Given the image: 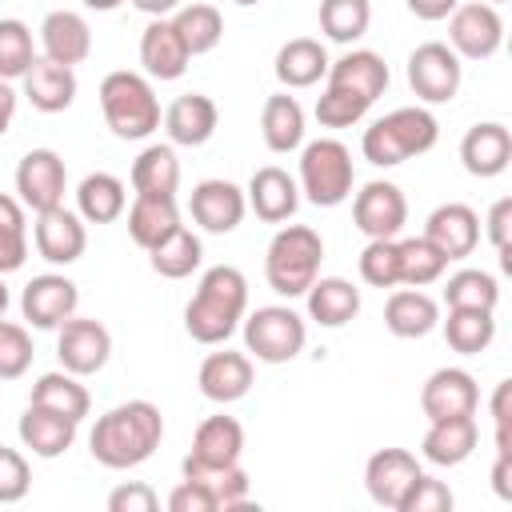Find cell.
<instances>
[{"mask_svg":"<svg viewBox=\"0 0 512 512\" xmlns=\"http://www.w3.org/2000/svg\"><path fill=\"white\" fill-rule=\"evenodd\" d=\"M164 440V416L152 400H124L116 408H108L92 436H88V448H92V460L112 468V472H124V468H136L144 464Z\"/></svg>","mask_w":512,"mask_h":512,"instance_id":"obj_1","label":"cell"},{"mask_svg":"<svg viewBox=\"0 0 512 512\" xmlns=\"http://www.w3.org/2000/svg\"><path fill=\"white\" fill-rule=\"evenodd\" d=\"M248 308V280L232 264H216L200 276L196 296L184 308V328L196 344H224Z\"/></svg>","mask_w":512,"mask_h":512,"instance_id":"obj_2","label":"cell"},{"mask_svg":"<svg viewBox=\"0 0 512 512\" xmlns=\"http://www.w3.org/2000/svg\"><path fill=\"white\" fill-rule=\"evenodd\" d=\"M436 140H440V124L428 108H396V112H388L364 128L360 152L376 168H396L412 156L432 152Z\"/></svg>","mask_w":512,"mask_h":512,"instance_id":"obj_3","label":"cell"},{"mask_svg":"<svg viewBox=\"0 0 512 512\" xmlns=\"http://www.w3.org/2000/svg\"><path fill=\"white\" fill-rule=\"evenodd\" d=\"M324 260V240L316 228L308 224H288L272 236L268 252H264V280L276 296H304L320 272Z\"/></svg>","mask_w":512,"mask_h":512,"instance_id":"obj_4","label":"cell"},{"mask_svg":"<svg viewBox=\"0 0 512 512\" xmlns=\"http://www.w3.org/2000/svg\"><path fill=\"white\" fill-rule=\"evenodd\" d=\"M100 108L120 140H144L160 128V100L140 72H108L100 80Z\"/></svg>","mask_w":512,"mask_h":512,"instance_id":"obj_5","label":"cell"},{"mask_svg":"<svg viewBox=\"0 0 512 512\" xmlns=\"http://www.w3.org/2000/svg\"><path fill=\"white\" fill-rule=\"evenodd\" d=\"M352 180H356V172H352V152H348L340 140L324 136V140L304 144V152H300V192H304L316 208H336V204H344V200L352 196Z\"/></svg>","mask_w":512,"mask_h":512,"instance_id":"obj_6","label":"cell"},{"mask_svg":"<svg viewBox=\"0 0 512 512\" xmlns=\"http://www.w3.org/2000/svg\"><path fill=\"white\" fill-rule=\"evenodd\" d=\"M308 328L288 304H264L244 320V348L264 364H288L304 352Z\"/></svg>","mask_w":512,"mask_h":512,"instance_id":"obj_7","label":"cell"},{"mask_svg":"<svg viewBox=\"0 0 512 512\" xmlns=\"http://www.w3.org/2000/svg\"><path fill=\"white\" fill-rule=\"evenodd\" d=\"M460 76V56L440 40H428L408 56V88L424 104H448L460 92Z\"/></svg>","mask_w":512,"mask_h":512,"instance_id":"obj_8","label":"cell"},{"mask_svg":"<svg viewBox=\"0 0 512 512\" xmlns=\"http://www.w3.org/2000/svg\"><path fill=\"white\" fill-rule=\"evenodd\" d=\"M504 44V20L496 12V4H456L452 20H448V48L464 60H488L496 56V48Z\"/></svg>","mask_w":512,"mask_h":512,"instance_id":"obj_9","label":"cell"},{"mask_svg":"<svg viewBox=\"0 0 512 512\" xmlns=\"http://www.w3.org/2000/svg\"><path fill=\"white\" fill-rule=\"evenodd\" d=\"M352 220L368 240H396L408 224V200L392 180H368L352 200Z\"/></svg>","mask_w":512,"mask_h":512,"instance_id":"obj_10","label":"cell"},{"mask_svg":"<svg viewBox=\"0 0 512 512\" xmlns=\"http://www.w3.org/2000/svg\"><path fill=\"white\" fill-rule=\"evenodd\" d=\"M56 356H60V368L72 372V376H92L108 364L112 356V336L100 320H84V316H68L60 324V336H56Z\"/></svg>","mask_w":512,"mask_h":512,"instance_id":"obj_11","label":"cell"},{"mask_svg":"<svg viewBox=\"0 0 512 512\" xmlns=\"http://www.w3.org/2000/svg\"><path fill=\"white\" fill-rule=\"evenodd\" d=\"M64 188H68V168L52 148L24 152V160L16 164V192H20L24 208H32V212L56 208V204H64Z\"/></svg>","mask_w":512,"mask_h":512,"instance_id":"obj_12","label":"cell"},{"mask_svg":"<svg viewBox=\"0 0 512 512\" xmlns=\"http://www.w3.org/2000/svg\"><path fill=\"white\" fill-rule=\"evenodd\" d=\"M424 468L416 464V456L408 452V448H380V452H372L368 456V464H364V488H368V496L380 504V508H400V500H404V492L416 484V476H420Z\"/></svg>","mask_w":512,"mask_h":512,"instance_id":"obj_13","label":"cell"},{"mask_svg":"<svg viewBox=\"0 0 512 512\" xmlns=\"http://www.w3.org/2000/svg\"><path fill=\"white\" fill-rule=\"evenodd\" d=\"M32 240H36V252L48 264H76L84 256V248H88V232H84L80 212H68L64 204L36 212Z\"/></svg>","mask_w":512,"mask_h":512,"instance_id":"obj_14","label":"cell"},{"mask_svg":"<svg viewBox=\"0 0 512 512\" xmlns=\"http://www.w3.org/2000/svg\"><path fill=\"white\" fill-rule=\"evenodd\" d=\"M76 304H80L76 284L68 276H56V272L32 276L24 284V296H20L24 320L32 328H60L68 316H76Z\"/></svg>","mask_w":512,"mask_h":512,"instance_id":"obj_15","label":"cell"},{"mask_svg":"<svg viewBox=\"0 0 512 512\" xmlns=\"http://www.w3.org/2000/svg\"><path fill=\"white\" fill-rule=\"evenodd\" d=\"M476 404H480V388L476 376L464 368H436L420 388V408L428 420L476 416Z\"/></svg>","mask_w":512,"mask_h":512,"instance_id":"obj_16","label":"cell"},{"mask_svg":"<svg viewBox=\"0 0 512 512\" xmlns=\"http://www.w3.org/2000/svg\"><path fill=\"white\" fill-rule=\"evenodd\" d=\"M244 208H248V200L232 180H200L192 188V200H188L192 220L212 236L236 232V224L244 220Z\"/></svg>","mask_w":512,"mask_h":512,"instance_id":"obj_17","label":"cell"},{"mask_svg":"<svg viewBox=\"0 0 512 512\" xmlns=\"http://www.w3.org/2000/svg\"><path fill=\"white\" fill-rule=\"evenodd\" d=\"M480 428L476 416H448V420H428V432L420 440V456L436 468H456L476 452Z\"/></svg>","mask_w":512,"mask_h":512,"instance_id":"obj_18","label":"cell"},{"mask_svg":"<svg viewBox=\"0 0 512 512\" xmlns=\"http://www.w3.org/2000/svg\"><path fill=\"white\" fill-rule=\"evenodd\" d=\"M460 160H464V168H468L472 176H480V180L500 176V172L508 168V160H512V132H508L504 124H496V120L472 124V128L464 132V140H460Z\"/></svg>","mask_w":512,"mask_h":512,"instance_id":"obj_19","label":"cell"},{"mask_svg":"<svg viewBox=\"0 0 512 512\" xmlns=\"http://www.w3.org/2000/svg\"><path fill=\"white\" fill-rule=\"evenodd\" d=\"M244 200H248V208H252L264 224H284V220L296 212V204H300V184H296L284 168L268 164V168H256V172H252Z\"/></svg>","mask_w":512,"mask_h":512,"instance_id":"obj_20","label":"cell"},{"mask_svg":"<svg viewBox=\"0 0 512 512\" xmlns=\"http://www.w3.org/2000/svg\"><path fill=\"white\" fill-rule=\"evenodd\" d=\"M424 240L436 244L448 260H464L480 240V216L468 204H440L424 224Z\"/></svg>","mask_w":512,"mask_h":512,"instance_id":"obj_21","label":"cell"},{"mask_svg":"<svg viewBox=\"0 0 512 512\" xmlns=\"http://www.w3.org/2000/svg\"><path fill=\"white\" fill-rule=\"evenodd\" d=\"M220 124V112L212 104V96L204 92H184L168 104L164 112V128H168V140L172 144H184V148H196V144H208L212 132Z\"/></svg>","mask_w":512,"mask_h":512,"instance_id":"obj_22","label":"cell"},{"mask_svg":"<svg viewBox=\"0 0 512 512\" xmlns=\"http://www.w3.org/2000/svg\"><path fill=\"white\" fill-rule=\"evenodd\" d=\"M240 452H244V428L236 416H208L196 436H192V452L184 456L188 464H200V468H228V464H240Z\"/></svg>","mask_w":512,"mask_h":512,"instance_id":"obj_23","label":"cell"},{"mask_svg":"<svg viewBox=\"0 0 512 512\" xmlns=\"http://www.w3.org/2000/svg\"><path fill=\"white\" fill-rule=\"evenodd\" d=\"M40 44H44V56L56 60V64H84L88 52H92V32H88V20L80 12H68V8H56L44 16L40 24Z\"/></svg>","mask_w":512,"mask_h":512,"instance_id":"obj_24","label":"cell"},{"mask_svg":"<svg viewBox=\"0 0 512 512\" xmlns=\"http://www.w3.org/2000/svg\"><path fill=\"white\" fill-rule=\"evenodd\" d=\"M324 76H328V84L348 88V92L364 96L368 104H376V96H384V88H388V64H384V56L372 52V48H352V52H344L340 60L328 64Z\"/></svg>","mask_w":512,"mask_h":512,"instance_id":"obj_25","label":"cell"},{"mask_svg":"<svg viewBox=\"0 0 512 512\" xmlns=\"http://www.w3.org/2000/svg\"><path fill=\"white\" fill-rule=\"evenodd\" d=\"M196 384L212 404H232V400L248 396V388H252V360L244 352H228V348L212 352V356H204Z\"/></svg>","mask_w":512,"mask_h":512,"instance_id":"obj_26","label":"cell"},{"mask_svg":"<svg viewBox=\"0 0 512 512\" xmlns=\"http://www.w3.org/2000/svg\"><path fill=\"white\" fill-rule=\"evenodd\" d=\"M188 48H184V40L176 36V28H172V20H152L144 32H140V64H144V72L152 76V80H180L184 76V68H188Z\"/></svg>","mask_w":512,"mask_h":512,"instance_id":"obj_27","label":"cell"},{"mask_svg":"<svg viewBox=\"0 0 512 512\" xmlns=\"http://www.w3.org/2000/svg\"><path fill=\"white\" fill-rule=\"evenodd\" d=\"M24 80V96L36 112H64L72 100H76V76L68 64H56L48 56H36L32 68L20 76Z\"/></svg>","mask_w":512,"mask_h":512,"instance_id":"obj_28","label":"cell"},{"mask_svg":"<svg viewBox=\"0 0 512 512\" xmlns=\"http://www.w3.org/2000/svg\"><path fill=\"white\" fill-rule=\"evenodd\" d=\"M20 440L24 448H32V456L40 460H56L72 448L76 440V420L52 412V408H40V404H28V412L20 416Z\"/></svg>","mask_w":512,"mask_h":512,"instance_id":"obj_29","label":"cell"},{"mask_svg":"<svg viewBox=\"0 0 512 512\" xmlns=\"http://www.w3.org/2000/svg\"><path fill=\"white\" fill-rule=\"evenodd\" d=\"M384 324L400 340H420L440 324V304L420 288H400L384 304Z\"/></svg>","mask_w":512,"mask_h":512,"instance_id":"obj_30","label":"cell"},{"mask_svg":"<svg viewBox=\"0 0 512 512\" xmlns=\"http://www.w3.org/2000/svg\"><path fill=\"white\" fill-rule=\"evenodd\" d=\"M304 296H308V316L320 328H344L360 312V288L344 276H320Z\"/></svg>","mask_w":512,"mask_h":512,"instance_id":"obj_31","label":"cell"},{"mask_svg":"<svg viewBox=\"0 0 512 512\" xmlns=\"http://www.w3.org/2000/svg\"><path fill=\"white\" fill-rule=\"evenodd\" d=\"M180 228V208H176V196H136L132 208H128V236L152 252L164 236H172Z\"/></svg>","mask_w":512,"mask_h":512,"instance_id":"obj_32","label":"cell"},{"mask_svg":"<svg viewBox=\"0 0 512 512\" xmlns=\"http://www.w3.org/2000/svg\"><path fill=\"white\" fill-rule=\"evenodd\" d=\"M328 52H324V44L320 40H312V36H296V40H288L280 52H276V80L284 84V88H312L324 72H328Z\"/></svg>","mask_w":512,"mask_h":512,"instance_id":"obj_33","label":"cell"},{"mask_svg":"<svg viewBox=\"0 0 512 512\" xmlns=\"http://www.w3.org/2000/svg\"><path fill=\"white\" fill-rule=\"evenodd\" d=\"M176 184H180V160L172 144H148L132 160L136 196H176Z\"/></svg>","mask_w":512,"mask_h":512,"instance_id":"obj_34","label":"cell"},{"mask_svg":"<svg viewBox=\"0 0 512 512\" xmlns=\"http://www.w3.org/2000/svg\"><path fill=\"white\" fill-rule=\"evenodd\" d=\"M128 204V192H124V180L112 176V172H88L76 188V208H80V220L88 224H112Z\"/></svg>","mask_w":512,"mask_h":512,"instance_id":"obj_35","label":"cell"},{"mask_svg":"<svg viewBox=\"0 0 512 512\" xmlns=\"http://www.w3.org/2000/svg\"><path fill=\"white\" fill-rule=\"evenodd\" d=\"M260 132H264V144L272 152L300 148V140H304V108H300V100L288 96V92L268 96L264 112H260Z\"/></svg>","mask_w":512,"mask_h":512,"instance_id":"obj_36","label":"cell"},{"mask_svg":"<svg viewBox=\"0 0 512 512\" xmlns=\"http://www.w3.org/2000/svg\"><path fill=\"white\" fill-rule=\"evenodd\" d=\"M28 404H40V408H52V412H60V416H68V420H84L88 416V408H92V396H88V388L80 384V376H72V372H44L36 384H32V400Z\"/></svg>","mask_w":512,"mask_h":512,"instance_id":"obj_37","label":"cell"},{"mask_svg":"<svg viewBox=\"0 0 512 512\" xmlns=\"http://www.w3.org/2000/svg\"><path fill=\"white\" fill-rule=\"evenodd\" d=\"M444 340L460 356H480L496 340V320L484 308H448L444 320Z\"/></svg>","mask_w":512,"mask_h":512,"instance_id":"obj_38","label":"cell"},{"mask_svg":"<svg viewBox=\"0 0 512 512\" xmlns=\"http://www.w3.org/2000/svg\"><path fill=\"white\" fill-rule=\"evenodd\" d=\"M172 28H176V36L184 40L188 56L212 52V48L220 44V36H224V20H220V12H216L212 4H184V8H176Z\"/></svg>","mask_w":512,"mask_h":512,"instance_id":"obj_39","label":"cell"},{"mask_svg":"<svg viewBox=\"0 0 512 512\" xmlns=\"http://www.w3.org/2000/svg\"><path fill=\"white\" fill-rule=\"evenodd\" d=\"M148 256H152V272H160L164 280H184V276H192V272L200 268L204 248H200V236L180 224V228H176L172 236H164Z\"/></svg>","mask_w":512,"mask_h":512,"instance_id":"obj_40","label":"cell"},{"mask_svg":"<svg viewBox=\"0 0 512 512\" xmlns=\"http://www.w3.org/2000/svg\"><path fill=\"white\" fill-rule=\"evenodd\" d=\"M396 260H400V284L408 288H424V284H436L448 268V256L428 244L424 236H408V240H396Z\"/></svg>","mask_w":512,"mask_h":512,"instance_id":"obj_41","label":"cell"},{"mask_svg":"<svg viewBox=\"0 0 512 512\" xmlns=\"http://www.w3.org/2000/svg\"><path fill=\"white\" fill-rule=\"evenodd\" d=\"M188 480H200L212 488L216 496V512H236V508H248V472L240 464H228V468H200V464H180Z\"/></svg>","mask_w":512,"mask_h":512,"instance_id":"obj_42","label":"cell"},{"mask_svg":"<svg viewBox=\"0 0 512 512\" xmlns=\"http://www.w3.org/2000/svg\"><path fill=\"white\" fill-rule=\"evenodd\" d=\"M444 304H448V308H484V312H496V304H500V284H496L492 272L460 268V272L448 276V284H444Z\"/></svg>","mask_w":512,"mask_h":512,"instance_id":"obj_43","label":"cell"},{"mask_svg":"<svg viewBox=\"0 0 512 512\" xmlns=\"http://www.w3.org/2000/svg\"><path fill=\"white\" fill-rule=\"evenodd\" d=\"M372 4L368 0H320V32L336 44H352L368 32Z\"/></svg>","mask_w":512,"mask_h":512,"instance_id":"obj_44","label":"cell"},{"mask_svg":"<svg viewBox=\"0 0 512 512\" xmlns=\"http://www.w3.org/2000/svg\"><path fill=\"white\" fill-rule=\"evenodd\" d=\"M28 260V224H24V204L16 196L0 192V276L24 268Z\"/></svg>","mask_w":512,"mask_h":512,"instance_id":"obj_45","label":"cell"},{"mask_svg":"<svg viewBox=\"0 0 512 512\" xmlns=\"http://www.w3.org/2000/svg\"><path fill=\"white\" fill-rule=\"evenodd\" d=\"M36 60L32 32L24 20H0V80H20Z\"/></svg>","mask_w":512,"mask_h":512,"instance_id":"obj_46","label":"cell"},{"mask_svg":"<svg viewBox=\"0 0 512 512\" xmlns=\"http://www.w3.org/2000/svg\"><path fill=\"white\" fill-rule=\"evenodd\" d=\"M372 104L364 100V96H356V92H348V88H336V84H328L324 92H320V100H316V120L324 124V128H352V124H360L364 120V112H368Z\"/></svg>","mask_w":512,"mask_h":512,"instance_id":"obj_47","label":"cell"},{"mask_svg":"<svg viewBox=\"0 0 512 512\" xmlns=\"http://www.w3.org/2000/svg\"><path fill=\"white\" fill-rule=\"evenodd\" d=\"M360 280L372 288H396L400 284V260L396 240H368L360 252Z\"/></svg>","mask_w":512,"mask_h":512,"instance_id":"obj_48","label":"cell"},{"mask_svg":"<svg viewBox=\"0 0 512 512\" xmlns=\"http://www.w3.org/2000/svg\"><path fill=\"white\" fill-rule=\"evenodd\" d=\"M32 368V336L28 328L0 320V380H20Z\"/></svg>","mask_w":512,"mask_h":512,"instance_id":"obj_49","label":"cell"},{"mask_svg":"<svg viewBox=\"0 0 512 512\" xmlns=\"http://www.w3.org/2000/svg\"><path fill=\"white\" fill-rule=\"evenodd\" d=\"M452 508V492H448V484L444 480H436V476H416V484L404 492V500H400V508L396 512H448Z\"/></svg>","mask_w":512,"mask_h":512,"instance_id":"obj_50","label":"cell"},{"mask_svg":"<svg viewBox=\"0 0 512 512\" xmlns=\"http://www.w3.org/2000/svg\"><path fill=\"white\" fill-rule=\"evenodd\" d=\"M28 484H32L28 460H24L16 448H4V444H0V504L24 500V496H28Z\"/></svg>","mask_w":512,"mask_h":512,"instance_id":"obj_51","label":"cell"},{"mask_svg":"<svg viewBox=\"0 0 512 512\" xmlns=\"http://www.w3.org/2000/svg\"><path fill=\"white\" fill-rule=\"evenodd\" d=\"M488 240L500 252V264L512 272V196H500L488 208Z\"/></svg>","mask_w":512,"mask_h":512,"instance_id":"obj_52","label":"cell"},{"mask_svg":"<svg viewBox=\"0 0 512 512\" xmlns=\"http://www.w3.org/2000/svg\"><path fill=\"white\" fill-rule=\"evenodd\" d=\"M156 508H160V496L140 480H128L108 492V512H156Z\"/></svg>","mask_w":512,"mask_h":512,"instance_id":"obj_53","label":"cell"},{"mask_svg":"<svg viewBox=\"0 0 512 512\" xmlns=\"http://www.w3.org/2000/svg\"><path fill=\"white\" fill-rule=\"evenodd\" d=\"M168 508H172V512H216V496H212L208 484L184 476V480L168 492Z\"/></svg>","mask_w":512,"mask_h":512,"instance_id":"obj_54","label":"cell"},{"mask_svg":"<svg viewBox=\"0 0 512 512\" xmlns=\"http://www.w3.org/2000/svg\"><path fill=\"white\" fill-rule=\"evenodd\" d=\"M508 400H512V380H500L492 392V424H496V456H512V440H508Z\"/></svg>","mask_w":512,"mask_h":512,"instance_id":"obj_55","label":"cell"},{"mask_svg":"<svg viewBox=\"0 0 512 512\" xmlns=\"http://www.w3.org/2000/svg\"><path fill=\"white\" fill-rule=\"evenodd\" d=\"M404 4H408V12L420 16V20H444V16L456 12L460 0H404Z\"/></svg>","mask_w":512,"mask_h":512,"instance_id":"obj_56","label":"cell"},{"mask_svg":"<svg viewBox=\"0 0 512 512\" xmlns=\"http://www.w3.org/2000/svg\"><path fill=\"white\" fill-rule=\"evenodd\" d=\"M492 488L500 500H512V456H496L492 464Z\"/></svg>","mask_w":512,"mask_h":512,"instance_id":"obj_57","label":"cell"},{"mask_svg":"<svg viewBox=\"0 0 512 512\" xmlns=\"http://www.w3.org/2000/svg\"><path fill=\"white\" fill-rule=\"evenodd\" d=\"M12 116H16V88L12 80H0V136L12 128Z\"/></svg>","mask_w":512,"mask_h":512,"instance_id":"obj_58","label":"cell"},{"mask_svg":"<svg viewBox=\"0 0 512 512\" xmlns=\"http://www.w3.org/2000/svg\"><path fill=\"white\" fill-rule=\"evenodd\" d=\"M132 8H140V12H148L152 20H160V16H168V12H176V8H180V0H132Z\"/></svg>","mask_w":512,"mask_h":512,"instance_id":"obj_59","label":"cell"},{"mask_svg":"<svg viewBox=\"0 0 512 512\" xmlns=\"http://www.w3.org/2000/svg\"><path fill=\"white\" fill-rule=\"evenodd\" d=\"M88 8H96V12H112V8H120L124 0H84Z\"/></svg>","mask_w":512,"mask_h":512,"instance_id":"obj_60","label":"cell"},{"mask_svg":"<svg viewBox=\"0 0 512 512\" xmlns=\"http://www.w3.org/2000/svg\"><path fill=\"white\" fill-rule=\"evenodd\" d=\"M8 300H12V296H8V284H4V276H0V320H4V312H8Z\"/></svg>","mask_w":512,"mask_h":512,"instance_id":"obj_61","label":"cell"},{"mask_svg":"<svg viewBox=\"0 0 512 512\" xmlns=\"http://www.w3.org/2000/svg\"><path fill=\"white\" fill-rule=\"evenodd\" d=\"M236 4H240V8H252V4H260V0H236Z\"/></svg>","mask_w":512,"mask_h":512,"instance_id":"obj_62","label":"cell"},{"mask_svg":"<svg viewBox=\"0 0 512 512\" xmlns=\"http://www.w3.org/2000/svg\"><path fill=\"white\" fill-rule=\"evenodd\" d=\"M488 4H504V0H488Z\"/></svg>","mask_w":512,"mask_h":512,"instance_id":"obj_63","label":"cell"}]
</instances>
